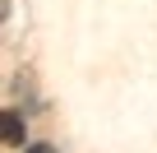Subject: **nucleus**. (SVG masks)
I'll use <instances>...</instances> for the list:
<instances>
[{
	"mask_svg": "<svg viewBox=\"0 0 157 153\" xmlns=\"http://www.w3.org/2000/svg\"><path fill=\"white\" fill-rule=\"evenodd\" d=\"M5 144H14V148L23 144V116L19 111H5Z\"/></svg>",
	"mask_w": 157,
	"mask_h": 153,
	"instance_id": "1",
	"label": "nucleus"
},
{
	"mask_svg": "<svg viewBox=\"0 0 157 153\" xmlns=\"http://www.w3.org/2000/svg\"><path fill=\"white\" fill-rule=\"evenodd\" d=\"M23 153H56V148H51V144H28Z\"/></svg>",
	"mask_w": 157,
	"mask_h": 153,
	"instance_id": "2",
	"label": "nucleus"
}]
</instances>
